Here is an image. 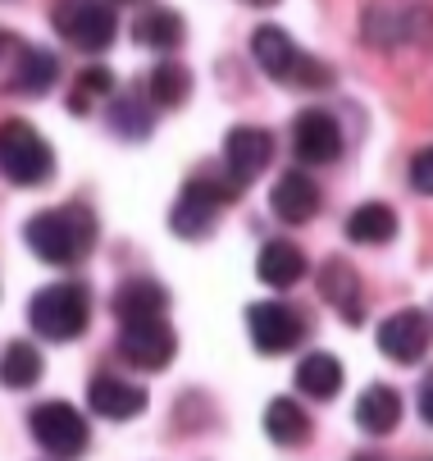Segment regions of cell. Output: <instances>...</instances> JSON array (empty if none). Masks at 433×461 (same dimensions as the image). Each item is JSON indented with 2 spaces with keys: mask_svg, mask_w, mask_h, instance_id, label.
<instances>
[{
  "mask_svg": "<svg viewBox=\"0 0 433 461\" xmlns=\"http://www.w3.org/2000/svg\"><path fill=\"white\" fill-rule=\"evenodd\" d=\"M23 242L46 266H74L96 242V220L87 206H55V211H41L28 220Z\"/></svg>",
  "mask_w": 433,
  "mask_h": 461,
  "instance_id": "1",
  "label": "cell"
},
{
  "mask_svg": "<svg viewBox=\"0 0 433 461\" xmlns=\"http://www.w3.org/2000/svg\"><path fill=\"white\" fill-rule=\"evenodd\" d=\"M252 55H256V64L274 83H287V87H329L333 83L329 64H320L315 55H305V50H296V41L283 28H274V23L252 32Z\"/></svg>",
  "mask_w": 433,
  "mask_h": 461,
  "instance_id": "2",
  "label": "cell"
},
{
  "mask_svg": "<svg viewBox=\"0 0 433 461\" xmlns=\"http://www.w3.org/2000/svg\"><path fill=\"white\" fill-rule=\"evenodd\" d=\"M0 174L14 187H41L55 174V156L28 119H0Z\"/></svg>",
  "mask_w": 433,
  "mask_h": 461,
  "instance_id": "3",
  "label": "cell"
},
{
  "mask_svg": "<svg viewBox=\"0 0 433 461\" xmlns=\"http://www.w3.org/2000/svg\"><path fill=\"white\" fill-rule=\"evenodd\" d=\"M28 320H32V329H37L41 339L74 343L83 329H87V320H92V297H87L83 284H50V288H41L32 297Z\"/></svg>",
  "mask_w": 433,
  "mask_h": 461,
  "instance_id": "4",
  "label": "cell"
},
{
  "mask_svg": "<svg viewBox=\"0 0 433 461\" xmlns=\"http://www.w3.org/2000/svg\"><path fill=\"white\" fill-rule=\"evenodd\" d=\"M59 78V59L14 32H0V92L14 96H41Z\"/></svg>",
  "mask_w": 433,
  "mask_h": 461,
  "instance_id": "5",
  "label": "cell"
},
{
  "mask_svg": "<svg viewBox=\"0 0 433 461\" xmlns=\"http://www.w3.org/2000/svg\"><path fill=\"white\" fill-rule=\"evenodd\" d=\"M28 429H32V438H37L50 456H59V461L83 456V452H87V438H92L83 411L69 407V402H41V407H32Z\"/></svg>",
  "mask_w": 433,
  "mask_h": 461,
  "instance_id": "6",
  "label": "cell"
},
{
  "mask_svg": "<svg viewBox=\"0 0 433 461\" xmlns=\"http://www.w3.org/2000/svg\"><path fill=\"white\" fill-rule=\"evenodd\" d=\"M55 28L78 50H92V55L110 50V41L119 37L114 5H105V0H65V5L55 10Z\"/></svg>",
  "mask_w": 433,
  "mask_h": 461,
  "instance_id": "7",
  "label": "cell"
},
{
  "mask_svg": "<svg viewBox=\"0 0 433 461\" xmlns=\"http://www.w3.org/2000/svg\"><path fill=\"white\" fill-rule=\"evenodd\" d=\"M246 329H252V343L265 357H283L305 339V315L292 311L287 302H256L246 306Z\"/></svg>",
  "mask_w": 433,
  "mask_h": 461,
  "instance_id": "8",
  "label": "cell"
},
{
  "mask_svg": "<svg viewBox=\"0 0 433 461\" xmlns=\"http://www.w3.org/2000/svg\"><path fill=\"white\" fill-rule=\"evenodd\" d=\"M173 352H178V339L164 320H137L119 329V357L137 370H169Z\"/></svg>",
  "mask_w": 433,
  "mask_h": 461,
  "instance_id": "9",
  "label": "cell"
},
{
  "mask_svg": "<svg viewBox=\"0 0 433 461\" xmlns=\"http://www.w3.org/2000/svg\"><path fill=\"white\" fill-rule=\"evenodd\" d=\"M292 151L301 165H333L342 156V128L329 110H301L292 119Z\"/></svg>",
  "mask_w": 433,
  "mask_h": 461,
  "instance_id": "10",
  "label": "cell"
},
{
  "mask_svg": "<svg viewBox=\"0 0 433 461\" xmlns=\"http://www.w3.org/2000/svg\"><path fill=\"white\" fill-rule=\"evenodd\" d=\"M429 343H433V320L415 306H406L379 324V352L402 361V366H415L429 352Z\"/></svg>",
  "mask_w": 433,
  "mask_h": 461,
  "instance_id": "11",
  "label": "cell"
},
{
  "mask_svg": "<svg viewBox=\"0 0 433 461\" xmlns=\"http://www.w3.org/2000/svg\"><path fill=\"white\" fill-rule=\"evenodd\" d=\"M270 160H274V138L265 133V128H252V123L228 128V138H224V165H228V174H237L242 183H252L256 174H265Z\"/></svg>",
  "mask_w": 433,
  "mask_h": 461,
  "instance_id": "12",
  "label": "cell"
},
{
  "mask_svg": "<svg viewBox=\"0 0 433 461\" xmlns=\"http://www.w3.org/2000/svg\"><path fill=\"white\" fill-rule=\"evenodd\" d=\"M270 211L283 224H311L320 215V183L311 174H301V169H287L270 192Z\"/></svg>",
  "mask_w": 433,
  "mask_h": 461,
  "instance_id": "13",
  "label": "cell"
},
{
  "mask_svg": "<svg viewBox=\"0 0 433 461\" xmlns=\"http://www.w3.org/2000/svg\"><path fill=\"white\" fill-rule=\"evenodd\" d=\"M87 402L105 420H133V416L146 411V388L119 379V375H96L92 388H87Z\"/></svg>",
  "mask_w": 433,
  "mask_h": 461,
  "instance_id": "14",
  "label": "cell"
},
{
  "mask_svg": "<svg viewBox=\"0 0 433 461\" xmlns=\"http://www.w3.org/2000/svg\"><path fill=\"white\" fill-rule=\"evenodd\" d=\"M164 311H169V293H164V284H155V279H146V275L123 279L119 293H114V315H119V324L164 320Z\"/></svg>",
  "mask_w": 433,
  "mask_h": 461,
  "instance_id": "15",
  "label": "cell"
},
{
  "mask_svg": "<svg viewBox=\"0 0 433 461\" xmlns=\"http://www.w3.org/2000/svg\"><path fill=\"white\" fill-rule=\"evenodd\" d=\"M256 275H261V284H270V288H292V284H301V275H305V256H301L296 242L274 238V242H265L261 256H256Z\"/></svg>",
  "mask_w": 433,
  "mask_h": 461,
  "instance_id": "16",
  "label": "cell"
},
{
  "mask_svg": "<svg viewBox=\"0 0 433 461\" xmlns=\"http://www.w3.org/2000/svg\"><path fill=\"white\" fill-rule=\"evenodd\" d=\"M402 420V393L388 384H369L356 402V425L365 434H393Z\"/></svg>",
  "mask_w": 433,
  "mask_h": 461,
  "instance_id": "17",
  "label": "cell"
},
{
  "mask_svg": "<svg viewBox=\"0 0 433 461\" xmlns=\"http://www.w3.org/2000/svg\"><path fill=\"white\" fill-rule=\"evenodd\" d=\"M342 361L333 352H311V357H301L296 366V388L305 393V398H315V402H329L338 398V388H342Z\"/></svg>",
  "mask_w": 433,
  "mask_h": 461,
  "instance_id": "18",
  "label": "cell"
},
{
  "mask_svg": "<svg viewBox=\"0 0 433 461\" xmlns=\"http://www.w3.org/2000/svg\"><path fill=\"white\" fill-rule=\"evenodd\" d=\"M320 293H324V302H333L338 306V315L342 320H360L365 315V302H360V279H356V270L347 266V260H329V266L320 270Z\"/></svg>",
  "mask_w": 433,
  "mask_h": 461,
  "instance_id": "19",
  "label": "cell"
},
{
  "mask_svg": "<svg viewBox=\"0 0 433 461\" xmlns=\"http://www.w3.org/2000/svg\"><path fill=\"white\" fill-rule=\"evenodd\" d=\"M347 238L360 242V247H384L397 238V211L384 206V202H365L347 215Z\"/></svg>",
  "mask_w": 433,
  "mask_h": 461,
  "instance_id": "20",
  "label": "cell"
},
{
  "mask_svg": "<svg viewBox=\"0 0 433 461\" xmlns=\"http://www.w3.org/2000/svg\"><path fill=\"white\" fill-rule=\"evenodd\" d=\"M265 434L278 447H296V443L311 438V416H305L301 402H292V398H274L265 407Z\"/></svg>",
  "mask_w": 433,
  "mask_h": 461,
  "instance_id": "21",
  "label": "cell"
},
{
  "mask_svg": "<svg viewBox=\"0 0 433 461\" xmlns=\"http://www.w3.org/2000/svg\"><path fill=\"white\" fill-rule=\"evenodd\" d=\"M151 119H155L151 96H142V92H114V101H110V128H114L119 138H146L151 133Z\"/></svg>",
  "mask_w": 433,
  "mask_h": 461,
  "instance_id": "22",
  "label": "cell"
},
{
  "mask_svg": "<svg viewBox=\"0 0 433 461\" xmlns=\"http://www.w3.org/2000/svg\"><path fill=\"white\" fill-rule=\"evenodd\" d=\"M146 96H151V105H160V110H173V105H182L192 96V69H182L178 59H164V64H155L151 69V78H146Z\"/></svg>",
  "mask_w": 433,
  "mask_h": 461,
  "instance_id": "23",
  "label": "cell"
},
{
  "mask_svg": "<svg viewBox=\"0 0 433 461\" xmlns=\"http://www.w3.org/2000/svg\"><path fill=\"white\" fill-rule=\"evenodd\" d=\"M133 37H137L142 46H155V50H178L182 37H188V28H182V19H178L173 10L155 5V10H142V14H137Z\"/></svg>",
  "mask_w": 433,
  "mask_h": 461,
  "instance_id": "24",
  "label": "cell"
},
{
  "mask_svg": "<svg viewBox=\"0 0 433 461\" xmlns=\"http://www.w3.org/2000/svg\"><path fill=\"white\" fill-rule=\"evenodd\" d=\"M215 206H206V202H197V196H188L182 192L178 196V206L169 211V229L178 233V238H192V242H201V238H210L215 233Z\"/></svg>",
  "mask_w": 433,
  "mask_h": 461,
  "instance_id": "25",
  "label": "cell"
},
{
  "mask_svg": "<svg viewBox=\"0 0 433 461\" xmlns=\"http://www.w3.org/2000/svg\"><path fill=\"white\" fill-rule=\"evenodd\" d=\"M41 379V352L32 343H10L0 352V384L5 388H32Z\"/></svg>",
  "mask_w": 433,
  "mask_h": 461,
  "instance_id": "26",
  "label": "cell"
},
{
  "mask_svg": "<svg viewBox=\"0 0 433 461\" xmlns=\"http://www.w3.org/2000/svg\"><path fill=\"white\" fill-rule=\"evenodd\" d=\"M96 101H114V74L110 69H83L78 83H74V96H69V110L74 114H92Z\"/></svg>",
  "mask_w": 433,
  "mask_h": 461,
  "instance_id": "27",
  "label": "cell"
},
{
  "mask_svg": "<svg viewBox=\"0 0 433 461\" xmlns=\"http://www.w3.org/2000/svg\"><path fill=\"white\" fill-rule=\"evenodd\" d=\"M411 187L424 192V196H433V147L415 151V160H411Z\"/></svg>",
  "mask_w": 433,
  "mask_h": 461,
  "instance_id": "28",
  "label": "cell"
},
{
  "mask_svg": "<svg viewBox=\"0 0 433 461\" xmlns=\"http://www.w3.org/2000/svg\"><path fill=\"white\" fill-rule=\"evenodd\" d=\"M420 416H424V420L433 425V379H429V384L420 388Z\"/></svg>",
  "mask_w": 433,
  "mask_h": 461,
  "instance_id": "29",
  "label": "cell"
},
{
  "mask_svg": "<svg viewBox=\"0 0 433 461\" xmlns=\"http://www.w3.org/2000/svg\"><path fill=\"white\" fill-rule=\"evenodd\" d=\"M351 461H384V456H379V452H356Z\"/></svg>",
  "mask_w": 433,
  "mask_h": 461,
  "instance_id": "30",
  "label": "cell"
},
{
  "mask_svg": "<svg viewBox=\"0 0 433 461\" xmlns=\"http://www.w3.org/2000/svg\"><path fill=\"white\" fill-rule=\"evenodd\" d=\"M242 5H278V0H242Z\"/></svg>",
  "mask_w": 433,
  "mask_h": 461,
  "instance_id": "31",
  "label": "cell"
},
{
  "mask_svg": "<svg viewBox=\"0 0 433 461\" xmlns=\"http://www.w3.org/2000/svg\"><path fill=\"white\" fill-rule=\"evenodd\" d=\"M114 5H137V0H114Z\"/></svg>",
  "mask_w": 433,
  "mask_h": 461,
  "instance_id": "32",
  "label": "cell"
}]
</instances>
